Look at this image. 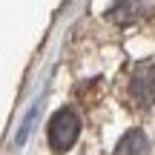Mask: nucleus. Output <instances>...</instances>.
Masks as SVG:
<instances>
[{
    "label": "nucleus",
    "mask_w": 155,
    "mask_h": 155,
    "mask_svg": "<svg viewBox=\"0 0 155 155\" xmlns=\"http://www.w3.org/2000/svg\"><path fill=\"white\" fill-rule=\"evenodd\" d=\"M129 95L138 106H152L155 104V66L152 63H138L129 78Z\"/></svg>",
    "instance_id": "f03ea898"
},
{
    "label": "nucleus",
    "mask_w": 155,
    "mask_h": 155,
    "mask_svg": "<svg viewBox=\"0 0 155 155\" xmlns=\"http://www.w3.org/2000/svg\"><path fill=\"white\" fill-rule=\"evenodd\" d=\"M147 152H150V144L141 129H129L115 147V155H147Z\"/></svg>",
    "instance_id": "7ed1b4c3"
},
{
    "label": "nucleus",
    "mask_w": 155,
    "mask_h": 155,
    "mask_svg": "<svg viewBox=\"0 0 155 155\" xmlns=\"http://www.w3.org/2000/svg\"><path fill=\"white\" fill-rule=\"evenodd\" d=\"M78 132H81V121L72 109H58L52 115L49 127H46V135H49V147L55 152H66L69 147L78 141Z\"/></svg>",
    "instance_id": "f257e3e1"
}]
</instances>
